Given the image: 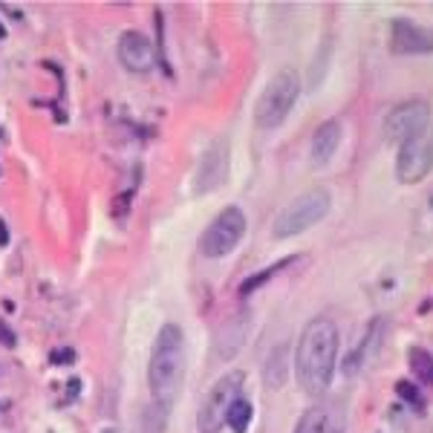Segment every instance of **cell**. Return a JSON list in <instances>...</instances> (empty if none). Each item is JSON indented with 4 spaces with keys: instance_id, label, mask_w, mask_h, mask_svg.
Returning <instances> with one entry per match:
<instances>
[{
    "instance_id": "6da1fadb",
    "label": "cell",
    "mask_w": 433,
    "mask_h": 433,
    "mask_svg": "<svg viewBox=\"0 0 433 433\" xmlns=\"http://www.w3.org/2000/svg\"><path fill=\"white\" fill-rule=\"evenodd\" d=\"M335 355H338V330L332 321L315 318L306 324L301 332L295 352V367H297V381H301L306 396H324L332 384L335 372Z\"/></svg>"
},
{
    "instance_id": "7a4b0ae2",
    "label": "cell",
    "mask_w": 433,
    "mask_h": 433,
    "mask_svg": "<svg viewBox=\"0 0 433 433\" xmlns=\"http://www.w3.org/2000/svg\"><path fill=\"white\" fill-rule=\"evenodd\" d=\"M185 379V338L176 324H165L156 335L151 352V367H147V384H151L154 401L171 405L182 390Z\"/></svg>"
},
{
    "instance_id": "3957f363",
    "label": "cell",
    "mask_w": 433,
    "mask_h": 433,
    "mask_svg": "<svg viewBox=\"0 0 433 433\" xmlns=\"http://www.w3.org/2000/svg\"><path fill=\"white\" fill-rule=\"evenodd\" d=\"M330 205H332V197L326 188H309L304 191L301 197H295L283 211L277 214L275 220V237L277 240H289V237H297L304 234L306 229L318 226V222L330 214Z\"/></svg>"
},
{
    "instance_id": "277c9868",
    "label": "cell",
    "mask_w": 433,
    "mask_h": 433,
    "mask_svg": "<svg viewBox=\"0 0 433 433\" xmlns=\"http://www.w3.org/2000/svg\"><path fill=\"white\" fill-rule=\"evenodd\" d=\"M297 96H301V76H297L295 70H280L277 76L263 87V93L255 104V125L263 130L283 125V118L295 107Z\"/></svg>"
},
{
    "instance_id": "5b68a950",
    "label": "cell",
    "mask_w": 433,
    "mask_h": 433,
    "mask_svg": "<svg viewBox=\"0 0 433 433\" xmlns=\"http://www.w3.org/2000/svg\"><path fill=\"white\" fill-rule=\"evenodd\" d=\"M246 234V214L237 205H229L214 217V222L200 237V251L208 260H220L240 246Z\"/></svg>"
},
{
    "instance_id": "8992f818",
    "label": "cell",
    "mask_w": 433,
    "mask_h": 433,
    "mask_svg": "<svg viewBox=\"0 0 433 433\" xmlns=\"http://www.w3.org/2000/svg\"><path fill=\"white\" fill-rule=\"evenodd\" d=\"M240 390H243V372H226V376L208 390V396L200 405V413H197L200 433H220L222 430L231 405L240 399Z\"/></svg>"
},
{
    "instance_id": "52a82bcc",
    "label": "cell",
    "mask_w": 433,
    "mask_h": 433,
    "mask_svg": "<svg viewBox=\"0 0 433 433\" xmlns=\"http://www.w3.org/2000/svg\"><path fill=\"white\" fill-rule=\"evenodd\" d=\"M430 125V104L425 98H408L384 116V139L387 142H408L425 133Z\"/></svg>"
},
{
    "instance_id": "ba28073f",
    "label": "cell",
    "mask_w": 433,
    "mask_h": 433,
    "mask_svg": "<svg viewBox=\"0 0 433 433\" xmlns=\"http://www.w3.org/2000/svg\"><path fill=\"white\" fill-rule=\"evenodd\" d=\"M433 171V133H419L408 142H401L396 159V176L401 185H416Z\"/></svg>"
},
{
    "instance_id": "9c48e42d",
    "label": "cell",
    "mask_w": 433,
    "mask_h": 433,
    "mask_svg": "<svg viewBox=\"0 0 433 433\" xmlns=\"http://www.w3.org/2000/svg\"><path fill=\"white\" fill-rule=\"evenodd\" d=\"M390 52L393 55H430L433 52V29L410 18L390 21Z\"/></svg>"
},
{
    "instance_id": "30bf717a",
    "label": "cell",
    "mask_w": 433,
    "mask_h": 433,
    "mask_svg": "<svg viewBox=\"0 0 433 433\" xmlns=\"http://www.w3.org/2000/svg\"><path fill=\"white\" fill-rule=\"evenodd\" d=\"M116 50H118V61L125 64V70L136 72V76H142V72H151L154 64H156V52H154L151 38H147L145 32H136V29H127V32H122Z\"/></svg>"
},
{
    "instance_id": "8fae6325",
    "label": "cell",
    "mask_w": 433,
    "mask_h": 433,
    "mask_svg": "<svg viewBox=\"0 0 433 433\" xmlns=\"http://www.w3.org/2000/svg\"><path fill=\"white\" fill-rule=\"evenodd\" d=\"M226 173H229V151L222 142H217L211 151L202 156L197 176H193V188H197V193L217 191L222 182H226Z\"/></svg>"
},
{
    "instance_id": "7c38bea8",
    "label": "cell",
    "mask_w": 433,
    "mask_h": 433,
    "mask_svg": "<svg viewBox=\"0 0 433 433\" xmlns=\"http://www.w3.org/2000/svg\"><path fill=\"white\" fill-rule=\"evenodd\" d=\"M341 136H344V130H341L338 118H326V122L315 130V136H312V151H309L312 168L330 165V159L335 156L338 145H341Z\"/></svg>"
},
{
    "instance_id": "4fadbf2b",
    "label": "cell",
    "mask_w": 433,
    "mask_h": 433,
    "mask_svg": "<svg viewBox=\"0 0 433 433\" xmlns=\"http://www.w3.org/2000/svg\"><path fill=\"white\" fill-rule=\"evenodd\" d=\"M246 335H249V315L243 312V315L231 318V321L220 330V335H217V350H220V358H231V355L240 352Z\"/></svg>"
},
{
    "instance_id": "5bb4252c",
    "label": "cell",
    "mask_w": 433,
    "mask_h": 433,
    "mask_svg": "<svg viewBox=\"0 0 433 433\" xmlns=\"http://www.w3.org/2000/svg\"><path fill=\"white\" fill-rule=\"evenodd\" d=\"M381 324H384L381 318L372 321V324H370V330H367V335H364V341L347 355V361H344V372H347V376H355V372L364 367V361H367V350L376 347V344H379V338H381Z\"/></svg>"
},
{
    "instance_id": "9a60e30c",
    "label": "cell",
    "mask_w": 433,
    "mask_h": 433,
    "mask_svg": "<svg viewBox=\"0 0 433 433\" xmlns=\"http://www.w3.org/2000/svg\"><path fill=\"white\" fill-rule=\"evenodd\" d=\"M297 433H338V425L326 408H309L297 425Z\"/></svg>"
},
{
    "instance_id": "2e32d148",
    "label": "cell",
    "mask_w": 433,
    "mask_h": 433,
    "mask_svg": "<svg viewBox=\"0 0 433 433\" xmlns=\"http://www.w3.org/2000/svg\"><path fill=\"white\" fill-rule=\"evenodd\" d=\"M263 379H266L268 390H280V387H283V381H286V347H277L272 355H268Z\"/></svg>"
},
{
    "instance_id": "e0dca14e",
    "label": "cell",
    "mask_w": 433,
    "mask_h": 433,
    "mask_svg": "<svg viewBox=\"0 0 433 433\" xmlns=\"http://www.w3.org/2000/svg\"><path fill=\"white\" fill-rule=\"evenodd\" d=\"M168 413H171V405H162V401L147 405L145 416H142V430L145 433H165L168 430Z\"/></svg>"
},
{
    "instance_id": "ac0fdd59",
    "label": "cell",
    "mask_w": 433,
    "mask_h": 433,
    "mask_svg": "<svg viewBox=\"0 0 433 433\" xmlns=\"http://www.w3.org/2000/svg\"><path fill=\"white\" fill-rule=\"evenodd\" d=\"M249 422H251V405L240 396V399H237L234 405H231L226 425L231 427V433H246V430H249Z\"/></svg>"
},
{
    "instance_id": "d6986e66",
    "label": "cell",
    "mask_w": 433,
    "mask_h": 433,
    "mask_svg": "<svg viewBox=\"0 0 433 433\" xmlns=\"http://www.w3.org/2000/svg\"><path fill=\"white\" fill-rule=\"evenodd\" d=\"M410 370L416 372V379H422L425 384H433V355L422 347L410 350Z\"/></svg>"
},
{
    "instance_id": "ffe728a7",
    "label": "cell",
    "mask_w": 433,
    "mask_h": 433,
    "mask_svg": "<svg viewBox=\"0 0 433 433\" xmlns=\"http://www.w3.org/2000/svg\"><path fill=\"white\" fill-rule=\"evenodd\" d=\"M292 263V257H286V260H280V263H275V266H268L266 268V272H260V275H251L246 283H243V286H240V295H251V292H255V289H260L263 286V283L268 280V277H272V275H277L280 272V268L283 266H289Z\"/></svg>"
},
{
    "instance_id": "44dd1931",
    "label": "cell",
    "mask_w": 433,
    "mask_h": 433,
    "mask_svg": "<svg viewBox=\"0 0 433 433\" xmlns=\"http://www.w3.org/2000/svg\"><path fill=\"white\" fill-rule=\"evenodd\" d=\"M396 393H399L401 399H405L408 405H416V408H422V393L416 390V387H413L410 381H405V379H401V381H396Z\"/></svg>"
},
{
    "instance_id": "7402d4cb",
    "label": "cell",
    "mask_w": 433,
    "mask_h": 433,
    "mask_svg": "<svg viewBox=\"0 0 433 433\" xmlns=\"http://www.w3.org/2000/svg\"><path fill=\"white\" fill-rule=\"evenodd\" d=\"M72 358H76V352H72V350H58V352H52V364L72 361Z\"/></svg>"
},
{
    "instance_id": "603a6c76",
    "label": "cell",
    "mask_w": 433,
    "mask_h": 433,
    "mask_svg": "<svg viewBox=\"0 0 433 433\" xmlns=\"http://www.w3.org/2000/svg\"><path fill=\"white\" fill-rule=\"evenodd\" d=\"M0 341H3V344H6V347H14V335H12L9 330H6V326H3V324H0Z\"/></svg>"
},
{
    "instance_id": "cb8c5ba5",
    "label": "cell",
    "mask_w": 433,
    "mask_h": 433,
    "mask_svg": "<svg viewBox=\"0 0 433 433\" xmlns=\"http://www.w3.org/2000/svg\"><path fill=\"white\" fill-rule=\"evenodd\" d=\"M9 243V234H6V226L0 222V246H6Z\"/></svg>"
},
{
    "instance_id": "d4e9b609",
    "label": "cell",
    "mask_w": 433,
    "mask_h": 433,
    "mask_svg": "<svg viewBox=\"0 0 433 433\" xmlns=\"http://www.w3.org/2000/svg\"><path fill=\"white\" fill-rule=\"evenodd\" d=\"M0 38H3V26H0Z\"/></svg>"
},
{
    "instance_id": "484cf974",
    "label": "cell",
    "mask_w": 433,
    "mask_h": 433,
    "mask_svg": "<svg viewBox=\"0 0 433 433\" xmlns=\"http://www.w3.org/2000/svg\"><path fill=\"white\" fill-rule=\"evenodd\" d=\"M430 208H433V197H430Z\"/></svg>"
}]
</instances>
